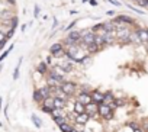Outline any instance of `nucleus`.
Returning a JSON list of instances; mask_svg holds the SVG:
<instances>
[{"label": "nucleus", "mask_w": 148, "mask_h": 132, "mask_svg": "<svg viewBox=\"0 0 148 132\" xmlns=\"http://www.w3.org/2000/svg\"><path fill=\"white\" fill-rule=\"evenodd\" d=\"M60 87H61V90L64 92L66 94H68V96L74 94V93H76V90H77V86H76L73 81H62Z\"/></svg>", "instance_id": "nucleus-1"}, {"label": "nucleus", "mask_w": 148, "mask_h": 132, "mask_svg": "<svg viewBox=\"0 0 148 132\" xmlns=\"http://www.w3.org/2000/svg\"><path fill=\"white\" fill-rule=\"evenodd\" d=\"M99 115L104 119H112V109L109 105H104V103H100L99 105Z\"/></svg>", "instance_id": "nucleus-2"}, {"label": "nucleus", "mask_w": 148, "mask_h": 132, "mask_svg": "<svg viewBox=\"0 0 148 132\" xmlns=\"http://www.w3.org/2000/svg\"><path fill=\"white\" fill-rule=\"evenodd\" d=\"M52 109H55V106H54V97L48 96V97H45L44 100H42V111L51 113Z\"/></svg>", "instance_id": "nucleus-3"}, {"label": "nucleus", "mask_w": 148, "mask_h": 132, "mask_svg": "<svg viewBox=\"0 0 148 132\" xmlns=\"http://www.w3.org/2000/svg\"><path fill=\"white\" fill-rule=\"evenodd\" d=\"M86 113H87L90 118H93V116L99 115V106H97V103L92 102V103L86 105Z\"/></svg>", "instance_id": "nucleus-4"}, {"label": "nucleus", "mask_w": 148, "mask_h": 132, "mask_svg": "<svg viewBox=\"0 0 148 132\" xmlns=\"http://www.w3.org/2000/svg\"><path fill=\"white\" fill-rule=\"evenodd\" d=\"M50 51H51V54H52V55H55V57L66 55V50L62 48V45H61V44H54V45H51Z\"/></svg>", "instance_id": "nucleus-5"}, {"label": "nucleus", "mask_w": 148, "mask_h": 132, "mask_svg": "<svg viewBox=\"0 0 148 132\" xmlns=\"http://www.w3.org/2000/svg\"><path fill=\"white\" fill-rule=\"evenodd\" d=\"M77 102H80L81 105H89V103H92V96H90V93H84V92H81L78 96H77Z\"/></svg>", "instance_id": "nucleus-6"}, {"label": "nucleus", "mask_w": 148, "mask_h": 132, "mask_svg": "<svg viewBox=\"0 0 148 132\" xmlns=\"http://www.w3.org/2000/svg\"><path fill=\"white\" fill-rule=\"evenodd\" d=\"M90 96H92V102H94V103H102L103 102V96L104 94H102L100 92H97V90H94V92H92L90 93Z\"/></svg>", "instance_id": "nucleus-7"}, {"label": "nucleus", "mask_w": 148, "mask_h": 132, "mask_svg": "<svg viewBox=\"0 0 148 132\" xmlns=\"http://www.w3.org/2000/svg\"><path fill=\"white\" fill-rule=\"evenodd\" d=\"M89 115L84 112V113H80V115H77V118H76V122L78 123V125H86L87 122H89Z\"/></svg>", "instance_id": "nucleus-8"}, {"label": "nucleus", "mask_w": 148, "mask_h": 132, "mask_svg": "<svg viewBox=\"0 0 148 132\" xmlns=\"http://www.w3.org/2000/svg\"><path fill=\"white\" fill-rule=\"evenodd\" d=\"M38 93L41 94V97H42V99H45V97L51 96V87H50V86L42 87V89H39V90H38Z\"/></svg>", "instance_id": "nucleus-9"}, {"label": "nucleus", "mask_w": 148, "mask_h": 132, "mask_svg": "<svg viewBox=\"0 0 148 132\" xmlns=\"http://www.w3.org/2000/svg\"><path fill=\"white\" fill-rule=\"evenodd\" d=\"M137 35L139 36L141 42H148V32H147V29H138Z\"/></svg>", "instance_id": "nucleus-10"}, {"label": "nucleus", "mask_w": 148, "mask_h": 132, "mask_svg": "<svg viewBox=\"0 0 148 132\" xmlns=\"http://www.w3.org/2000/svg\"><path fill=\"white\" fill-rule=\"evenodd\" d=\"M74 112H76L77 115H80V113H84V112H86V106H84V105H81L80 102H76V105H74Z\"/></svg>", "instance_id": "nucleus-11"}, {"label": "nucleus", "mask_w": 148, "mask_h": 132, "mask_svg": "<svg viewBox=\"0 0 148 132\" xmlns=\"http://www.w3.org/2000/svg\"><path fill=\"white\" fill-rule=\"evenodd\" d=\"M54 106H55V109H64L66 107V100L54 97Z\"/></svg>", "instance_id": "nucleus-12"}, {"label": "nucleus", "mask_w": 148, "mask_h": 132, "mask_svg": "<svg viewBox=\"0 0 148 132\" xmlns=\"http://www.w3.org/2000/svg\"><path fill=\"white\" fill-rule=\"evenodd\" d=\"M115 102V99H113V94L112 93H104V96H103V102L102 103H104V105H110V103H113Z\"/></svg>", "instance_id": "nucleus-13"}, {"label": "nucleus", "mask_w": 148, "mask_h": 132, "mask_svg": "<svg viewBox=\"0 0 148 132\" xmlns=\"http://www.w3.org/2000/svg\"><path fill=\"white\" fill-rule=\"evenodd\" d=\"M54 122H55L58 126H61V125L67 123V116H58V118H54Z\"/></svg>", "instance_id": "nucleus-14"}, {"label": "nucleus", "mask_w": 148, "mask_h": 132, "mask_svg": "<svg viewBox=\"0 0 148 132\" xmlns=\"http://www.w3.org/2000/svg\"><path fill=\"white\" fill-rule=\"evenodd\" d=\"M36 70H38L39 74H45V73H47V64H45V62H41V64L38 65Z\"/></svg>", "instance_id": "nucleus-15"}, {"label": "nucleus", "mask_w": 148, "mask_h": 132, "mask_svg": "<svg viewBox=\"0 0 148 132\" xmlns=\"http://www.w3.org/2000/svg\"><path fill=\"white\" fill-rule=\"evenodd\" d=\"M51 115H52V119H54V118H58V116H64V115H62V109H52Z\"/></svg>", "instance_id": "nucleus-16"}, {"label": "nucleus", "mask_w": 148, "mask_h": 132, "mask_svg": "<svg viewBox=\"0 0 148 132\" xmlns=\"http://www.w3.org/2000/svg\"><path fill=\"white\" fill-rule=\"evenodd\" d=\"M60 129H61V132H71L73 126H71V125H68V123H64V125H61V126H60Z\"/></svg>", "instance_id": "nucleus-17"}, {"label": "nucleus", "mask_w": 148, "mask_h": 132, "mask_svg": "<svg viewBox=\"0 0 148 132\" xmlns=\"http://www.w3.org/2000/svg\"><path fill=\"white\" fill-rule=\"evenodd\" d=\"M20 64H22V60H19V62H17V67L15 68V73H13V78H15V80L19 77V67H20Z\"/></svg>", "instance_id": "nucleus-18"}, {"label": "nucleus", "mask_w": 148, "mask_h": 132, "mask_svg": "<svg viewBox=\"0 0 148 132\" xmlns=\"http://www.w3.org/2000/svg\"><path fill=\"white\" fill-rule=\"evenodd\" d=\"M32 121H33V123H35V126H36V128H41V125H42V123H41V121L38 119V116L32 115Z\"/></svg>", "instance_id": "nucleus-19"}, {"label": "nucleus", "mask_w": 148, "mask_h": 132, "mask_svg": "<svg viewBox=\"0 0 148 132\" xmlns=\"http://www.w3.org/2000/svg\"><path fill=\"white\" fill-rule=\"evenodd\" d=\"M12 48H13V47H10V48H9V50H7V51H5V52H3V54H2V55H0V62H2V61H3V60H5V58H6V57H7V55H9V52H10V51H12Z\"/></svg>", "instance_id": "nucleus-20"}, {"label": "nucleus", "mask_w": 148, "mask_h": 132, "mask_svg": "<svg viewBox=\"0 0 148 132\" xmlns=\"http://www.w3.org/2000/svg\"><path fill=\"white\" fill-rule=\"evenodd\" d=\"M33 99H35V102H38V103H39V102H42V100H44V99L41 97V94L38 93V90H36V92L33 93Z\"/></svg>", "instance_id": "nucleus-21"}, {"label": "nucleus", "mask_w": 148, "mask_h": 132, "mask_svg": "<svg viewBox=\"0 0 148 132\" xmlns=\"http://www.w3.org/2000/svg\"><path fill=\"white\" fill-rule=\"evenodd\" d=\"M115 103H116L118 107H122V106L125 105V100H123V99H118V100H115Z\"/></svg>", "instance_id": "nucleus-22"}, {"label": "nucleus", "mask_w": 148, "mask_h": 132, "mask_svg": "<svg viewBox=\"0 0 148 132\" xmlns=\"http://www.w3.org/2000/svg\"><path fill=\"white\" fill-rule=\"evenodd\" d=\"M109 3H112V5H115V6H121V3L119 2H116V0H108Z\"/></svg>", "instance_id": "nucleus-23"}, {"label": "nucleus", "mask_w": 148, "mask_h": 132, "mask_svg": "<svg viewBox=\"0 0 148 132\" xmlns=\"http://www.w3.org/2000/svg\"><path fill=\"white\" fill-rule=\"evenodd\" d=\"M71 132H83V129H81V128H73Z\"/></svg>", "instance_id": "nucleus-24"}, {"label": "nucleus", "mask_w": 148, "mask_h": 132, "mask_svg": "<svg viewBox=\"0 0 148 132\" xmlns=\"http://www.w3.org/2000/svg\"><path fill=\"white\" fill-rule=\"evenodd\" d=\"M35 16H36V17L39 16V7H38V6H35Z\"/></svg>", "instance_id": "nucleus-25"}, {"label": "nucleus", "mask_w": 148, "mask_h": 132, "mask_svg": "<svg viewBox=\"0 0 148 132\" xmlns=\"http://www.w3.org/2000/svg\"><path fill=\"white\" fill-rule=\"evenodd\" d=\"M89 2H90L92 6H97V2H96V0H89Z\"/></svg>", "instance_id": "nucleus-26"}, {"label": "nucleus", "mask_w": 148, "mask_h": 132, "mask_svg": "<svg viewBox=\"0 0 148 132\" xmlns=\"http://www.w3.org/2000/svg\"><path fill=\"white\" fill-rule=\"evenodd\" d=\"M108 15H109V16H113V15H115V12H113V10H109V12H108Z\"/></svg>", "instance_id": "nucleus-27"}, {"label": "nucleus", "mask_w": 148, "mask_h": 132, "mask_svg": "<svg viewBox=\"0 0 148 132\" xmlns=\"http://www.w3.org/2000/svg\"><path fill=\"white\" fill-rule=\"evenodd\" d=\"M9 3H10V5H15V0H9Z\"/></svg>", "instance_id": "nucleus-28"}, {"label": "nucleus", "mask_w": 148, "mask_h": 132, "mask_svg": "<svg viewBox=\"0 0 148 132\" xmlns=\"http://www.w3.org/2000/svg\"><path fill=\"white\" fill-rule=\"evenodd\" d=\"M0 111H2V97H0Z\"/></svg>", "instance_id": "nucleus-29"}, {"label": "nucleus", "mask_w": 148, "mask_h": 132, "mask_svg": "<svg viewBox=\"0 0 148 132\" xmlns=\"http://www.w3.org/2000/svg\"><path fill=\"white\" fill-rule=\"evenodd\" d=\"M134 132H141V129H138V128H137V129H134Z\"/></svg>", "instance_id": "nucleus-30"}, {"label": "nucleus", "mask_w": 148, "mask_h": 132, "mask_svg": "<svg viewBox=\"0 0 148 132\" xmlns=\"http://www.w3.org/2000/svg\"><path fill=\"white\" fill-rule=\"evenodd\" d=\"M147 131H148V123H147Z\"/></svg>", "instance_id": "nucleus-31"}]
</instances>
